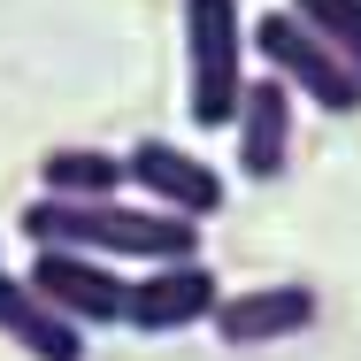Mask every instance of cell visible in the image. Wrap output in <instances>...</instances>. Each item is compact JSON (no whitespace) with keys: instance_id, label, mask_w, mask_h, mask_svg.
I'll list each match as a JSON object with an SVG mask.
<instances>
[{"instance_id":"8","label":"cell","mask_w":361,"mask_h":361,"mask_svg":"<svg viewBox=\"0 0 361 361\" xmlns=\"http://www.w3.org/2000/svg\"><path fill=\"white\" fill-rule=\"evenodd\" d=\"M231 131H238V177L246 185H277L292 161V85L285 77H246Z\"/></svg>"},{"instance_id":"10","label":"cell","mask_w":361,"mask_h":361,"mask_svg":"<svg viewBox=\"0 0 361 361\" xmlns=\"http://www.w3.org/2000/svg\"><path fill=\"white\" fill-rule=\"evenodd\" d=\"M39 192H54V200H116L123 192V154H108V146H47L39 154Z\"/></svg>"},{"instance_id":"7","label":"cell","mask_w":361,"mask_h":361,"mask_svg":"<svg viewBox=\"0 0 361 361\" xmlns=\"http://www.w3.org/2000/svg\"><path fill=\"white\" fill-rule=\"evenodd\" d=\"M315 315H323V300L315 285H254V292H223L216 315H208V331H216L223 346H277V338H300V331H315Z\"/></svg>"},{"instance_id":"11","label":"cell","mask_w":361,"mask_h":361,"mask_svg":"<svg viewBox=\"0 0 361 361\" xmlns=\"http://www.w3.org/2000/svg\"><path fill=\"white\" fill-rule=\"evenodd\" d=\"M285 8H292V16H300L323 47H331V54L361 77V0H285Z\"/></svg>"},{"instance_id":"2","label":"cell","mask_w":361,"mask_h":361,"mask_svg":"<svg viewBox=\"0 0 361 361\" xmlns=\"http://www.w3.org/2000/svg\"><path fill=\"white\" fill-rule=\"evenodd\" d=\"M185 116L192 131H231L246 92V8L238 0H185Z\"/></svg>"},{"instance_id":"9","label":"cell","mask_w":361,"mask_h":361,"mask_svg":"<svg viewBox=\"0 0 361 361\" xmlns=\"http://www.w3.org/2000/svg\"><path fill=\"white\" fill-rule=\"evenodd\" d=\"M0 338L23 346L31 361H85V331L62 307H47L31 277H16V269H0Z\"/></svg>"},{"instance_id":"4","label":"cell","mask_w":361,"mask_h":361,"mask_svg":"<svg viewBox=\"0 0 361 361\" xmlns=\"http://www.w3.org/2000/svg\"><path fill=\"white\" fill-rule=\"evenodd\" d=\"M23 277H31V292H39L47 307H62L77 331H108V323H123V292H131V277H123L116 262H100V254L39 246Z\"/></svg>"},{"instance_id":"6","label":"cell","mask_w":361,"mask_h":361,"mask_svg":"<svg viewBox=\"0 0 361 361\" xmlns=\"http://www.w3.org/2000/svg\"><path fill=\"white\" fill-rule=\"evenodd\" d=\"M123 185H139L146 208H169V216H192V223L223 216V177L200 154H185V146H169V139H139L131 146V154H123Z\"/></svg>"},{"instance_id":"3","label":"cell","mask_w":361,"mask_h":361,"mask_svg":"<svg viewBox=\"0 0 361 361\" xmlns=\"http://www.w3.org/2000/svg\"><path fill=\"white\" fill-rule=\"evenodd\" d=\"M254 47H262V62H269V77H285L292 85V100H315L323 116H354L361 108V77L292 16V8H269L254 31H246Z\"/></svg>"},{"instance_id":"1","label":"cell","mask_w":361,"mask_h":361,"mask_svg":"<svg viewBox=\"0 0 361 361\" xmlns=\"http://www.w3.org/2000/svg\"><path fill=\"white\" fill-rule=\"evenodd\" d=\"M23 238L62 246V254H100V262H185V254H200L192 216L131 208V200H54V192H39L23 208Z\"/></svg>"},{"instance_id":"5","label":"cell","mask_w":361,"mask_h":361,"mask_svg":"<svg viewBox=\"0 0 361 361\" xmlns=\"http://www.w3.org/2000/svg\"><path fill=\"white\" fill-rule=\"evenodd\" d=\"M216 269L200 262V254H185V262H154L139 285L123 292V323L146 331V338H177V331H192V323H208L216 315Z\"/></svg>"}]
</instances>
